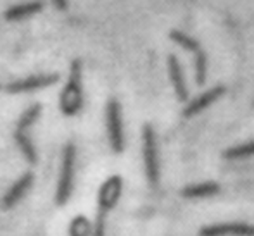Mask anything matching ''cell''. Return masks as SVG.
Listing matches in <instances>:
<instances>
[{"label":"cell","instance_id":"11","mask_svg":"<svg viewBox=\"0 0 254 236\" xmlns=\"http://www.w3.org/2000/svg\"><path fill=\"white\" fill-rule=\"evenodd\" d=\"M168 74H170V81H171V85H173L177 98L180 100V102H187L189 88H187V81H185V73L180 64V59H178L175 53L168 55Z\"/></svg>","mask_w":254,"mask_h":236},{"label":"cell","instance_id":"8","mask_svg":"<svg viewBox=\"0 0 254 236\" xmlns=\"http://www.w3.org/2000/svg\"><path fill=\"white\" fill-rule=\"evenodd\" d=\"M199 236H254V226L249 223H216L199 230Z\"/></svg>","mask_w":254,"mask_h":236},{"label":"cell","instance_id":"4","mask_svg":"<svg viewBox=\"0 0 254 236\" xmlns=\"http://www.w3.org/2000/svg\"><path fill=\"white\" fill-rule=\"evenodd\" d=\"M74 167H76V146L73 143H66L63 148V159H61L59 180L56 188V203L66 205L69 202L74 189Z\"/></svg>","mask_w":254,"mask_h":236},{"label":"cell","instance_id":"9","mask_svg":"<svg viewBox=\"0 0 254 236\" xmlns=\"http://www.w3.org/2000/svg\"><path fill=\"white\" fill-rule=\"evenodd\" d=\"M33 181H35V176H33V173H31V171H26L24 174H21V176L17 178V180L14 181L12 185H10L9 189L3 193V196H2V209L9 210V209H12V207H16L17 203H19L21 200L24 198V195L30 191Z\"/></svg>","mask_w":254,"mask_h":236},{"label":"cell","instance_id":"5","mask_svg":"<svg viewBox=\"0 0 254 236\" xmlns=\"http://www.w3.org/2000/svg\"><path fill=\"white\" fill-rule=\"evenodd\" d=\"M142 157H144L145 178L151 188H157L159 185V150H157L156 131L151 124H144L142 128Z\"/></svg>","mask_w":254,"mask_h":236},{"label":"cell","instance_id":"17","mask_svg":"<svg viewBox=\"0 0 254 236\" xmlns=\"http://www.w3.org/2000/svg\"><path fill=\"white\" fill-rule=\"evenodd\" d=\"M69 236H92V224L85 216H76L67 228Z\"/></svg>","mask_w":254,"mask_h":236},{"label":"cell","instance_id":"2","mask_svg":"<svg viewBox=\"0 0 254 236\" xmlns=\"http://www.w3.org/2000/svg\"><path fill=\"white\" fill-rule=\"evenodd\" d=\"M83 66L80 59H74L69 66V76H67L66 87L61 94V112L67 117H73L83 109Z\"/></svg>","mask_w":254,"mask_h":236},{"label":"cell","instance_id":"7","mask_svg":"<svg viewBox=\"0 0 254 236\" xmlns=\"http://www.w3.org/2000/svg\"><path fill=\"white\" fill-rule=\"evenodd\" d=\"M59 81V74H33V76L23 78V80H16L5 87L9 94H28V92L42 90V88H49Z\"/></svg>","mask_w":254,"mask_h":236},{"label":"cell","instance_id":"18","mask_svg":"<svg viewBox=\"0 0 254 236\" xmlns=\"http://www.w3.org/2000/svg\"><path fill=\"white\" fill-rule=\"evenodd\" d=\"M52 2L59 10H66L67 9V0H52Z\"/></svg>","mask_w":254,"mask_h":236},{"label":"cell","instance_id":"16","mask_svg":"<svg viewBox=\"0 0 254 236\" xmlns=\"http://www.w3.org/2000/svg\"><path fill=\"white\" fill-rule=\"evenodd\" d=\"M207 78V55L204 50L194 55V80L197 87H202Z\"/></svg>","mask_w":254,"mask_h":236},{"label":"cell","instance_id":"15","mask_svg":"<svg viewBox=\"0 0 254 236\" xmlns=\"http://www.w3.org/2000/svg\"><path fill=\"white\" fill-rule=\"evenodd\" d=\"M223 157L228 160H239V159H248V157H254V140L246 142L242 145L230 146L223 152Z\"/></svg>","mask_w":254,"mask_h":236},{"label":"cell","instance_id":"13","mask_svg":"<svg viewBox=\"0 0 254 236\" xmlns=\"http://www.w3.org/2000/svg\"><path fill=\"white\" fill-rule=\"evenodd\" d=\"M220 185L214 181H204V183H194L182 188L180 195L184 198H207V196H214L216 193H220Z\"/></svg>","mask_w":254,"mask_h":236},{"label":"cell","instance_id":"3","mask_svg":"<svg viewBox=\"0 0 254 236\" xmlns=\"http://www.w3.org/2000/svg\"><path fill=\"white\" fill-rule=\"evenodd\" d=\"M40 114H42V103H33V105H30L21 114L19 121H17V124H16V130H14V133H12L17 148L21 150L24 160H26L28 164H31V166H35V164L38 162V153H37V148H35V143L30 137V128L37 123Z\"/></svg>","mask_w":254,"mask_h":236},{"label":"cell","instance_id":"1","mask_svg":"<svg viewBox=\"0 0 254 236\" xmlns=\"http://www.w3.org/2000/svg\"><path fill=\"white\" fill-rule=\"evenodd\" d=\"M123 193V178L114 174L109 176L102 183L97 196V212L92 224V236H106V223L111 210L120 202V196Z\"/></svg>","mask_w":254,"mask_h":236},{"label":"cell","instance_id":"14","mask_svg":"<svg viewBox=\"0 0 254 236\" xmlns=\"http://www.w3.org/2000/svg\"><path fill=\"white\" fill-rule=\"evenodd\" d=\"M170 40L175 42V44H177L178 47H182L184 50H187V52L194 53V55L202 50L201 44H199V42L195 40V38H192L190 35L184 33V31H178V30L170 31Z\"/></svg>","mask_w":254,"mask_h":236},{"label":"cell","instance_id":"6","mask_svg":"<svg viewBox=\"0 0 254 236\" xmlns=\"http://www.w3.org/2000/svg\"><path fill=\"white\" fill-rule=\"evenodd\" d=\"M106 128L107 138H109L111 150L114 153H123L125 150V128H123V114L118 100L111 98L106 105Z\"/></svg>","mask_w":254,"mask_h":236},{"label":"cell","instance_id":"12","mask_svg":"<svg viewBox=\"0 0 254 236\" xmlns=\"http://www.w3.org/2000/svg\"><path fill=\"white\" fill-rule=\"evenodd\" d=\"M42 7H44V2L42 0H33V2H26V3H17V5H12L3 12V17L7 21H21L24 17H30L33 14L40 12Z\"/></svg>","mask_w":254,"mask_h":236},{"label":"cell","instance_id":"10","mask_svg":"<svg viewBox=\"0 0 254 236\" xmlns=\"http://www.w3.org/2000/svg\"><path fill=\"white\" fill-rule=\"evenodd\" d=\"M225 87H221V85H216V87H213L211 90L204 92V94H201L199 96H195L194 100H190V102L185 105L184 109V117H194L197 116V114H201L202 110H206L209 105H213L216 100H220L221 96L225 95Z\"/></svg>","mask_w":254,"mask_h":236}]
</instances>
